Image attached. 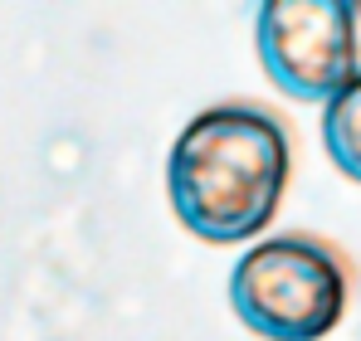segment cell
Returning <instances> with one entry per match:
<instances>
[{
  "mask_svg": "<svg viewBox=\"0 0 361 341\" xmlns=\"http://www.w3.org/2000/svg\"><path fill=\"white\" fill-rule=\"evenodd\" d=\"M288 127L259 103H220L195 113L166 156V195L176 220L205 244H244L264 234L288 190Z\"/></svg>",
  "mask_w": 361,
  "mask_h": 341,
  "instance_id": "obj_1",
  "label": "cell"
},
{
  "mask_svg": "<svg viewBox=\"0 0 361 341\" xmlns=\"http://www.w3.org/2000/svg\"><path fill=\"white\" fill-rule=\"evenodd\" d=\"M352 268L317 234H269L230 268V307L264 341H322L347 312Z\"/></svg>",
  "mask_w": 361,
  "mask_h": 341,
  "instance_id": "obj_2",
  "label": "cell"
},
{
  "mask_svg": "<svg viewBox=\"0 0 361 341\" xmlns=\"http://www.w3.org/2000/svg\"><path fill=\"white\" fill-rule=\"evenodd\" d=\"M361 10L342 0H269L254 20L264 73L298 103H332L361 73Z\"/></svg>",
  "mask_w": 361,
  "mask_h": 341,
  "instance_id": "obj_3",
  "label": "cell"
},
{
  "mask_svg": "<svg viewBox=\"0 0 361 341\" xmlns=\"http://www.w3.org/2000/svg\"><path fill=\"white\" fill-rule=\"evenodd\" d=\"M322 147L332 166L361 185V73L332 103H322Z\"/></svg>",
  "mask_w": 361,
  "mask_h": 341,
  "instance_id": "obj_4",
  "label": "cell"
}]
</instances>
